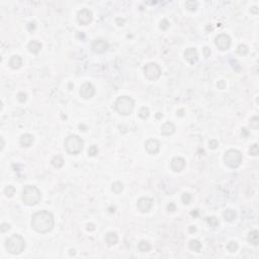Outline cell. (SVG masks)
Masks as SVG:
<instances>
[{"mask_svg": "<svg viewBox=\"0 0 259 259\" xmlns=\"http://www.w3.org/2000/svg\"><path fill=\"white\" fill-rule=\"evenodd\" d=\"M55 225L53 215L48 211H37L31 217V227L37 233L46 234L52 231Z\"/></svg>", "mask_w": 259, "mask_h": 259, "instance_id": "cell-1", "label": "cell"}, {"mask_svg": "<svg viewBox=\"0 0 259 259\" xmlns=\"http://www.w3.org/2000/svg\"><path fill=\"white\" fill-rule=\"evenodd\" d=\"M5 248L10 254H20L26 248V241L18 234H13L5 241Z\"/></svg>", "mask_w": 259, "mask_h": 259, "instance_id": "cell-2", "label": "cell"}, {"mask_svg": "<svg viewBox=\"0 0 259 259\" xmlns=\"http://www.w3.org/2000/svg\"><path fill=\"white\" fill-rule=\"evenodd\" d=\"M21 198H23V203L27 206H36L37 204L40 203L41 198H42V193L37 186L27 185L24 186Z\"/></svg>", "mask_w": 259, "mask_h": 259, "instance_id": "cell-3", "label": "cell"}, {"mask_svg": "<svg viewBox=\"0 0 259 259\" xmlns=\"http://www.w3.org/2000/svg\"><path fill=\"white\" fill-rule=\"evenodd\" d=\"M84 142L77 135H70L66 138L64 142L65 149L70 155H78L83 149Z\"/></svg>", "mask_w": 259, "mask_h": 259, "instance_id": "cell-4", "label": "cell"}, {"mask_svg": "<svg viewBox=\"0 0 259 259\" xmlns=\"http://www.w3.org/2000/svg\"><path fill=\"white\" fill-rule=\"evenodd\" d=\"M135 102L133 98L130 96H119L118 99L115 100V107L119 115H129L132 113L133 109H134Z\"/></svg>", "mask_w": 259, "mask_h": 259, "instance_id": "cell-5", "label": "cell"}, {"mask_svg": "<svg viewBox=\"0 0 259 259\" xmlns=\"http://www.w3.org/2000/svg\"><path fill=\"white\" fill-rule=\"evenodd\" d=\"M226 165L231 168H237L242 162V154L237 149H230L224 155Z\"/></svg>", "mask_w": 259, "mask_h": 259, "instance_id": "cell-6", "label": "cell"}, {"mask_svg": "<svg viewBox=\"0 0 259 259\" xmlns=\"http://www.w3.org/2000/svg\"><path fill=\"white\" fill-rule=\"evenodd\" d=\"M144 74L149 80H157L161 76V69L156 63H149L144 67Z\"/></svg>", "mask_w": 259, "mask_h": 259, "instance_id": "cell-7", "label": "cell"}, {"mask_svg": "<svg viewBox=\"0 0 259 259\" xmlns=\"http://www.w3.org/2000/svg\"><path fill=\"white\" fill-rule=\"evenodd\" d=\"M215 44L220 50L225 51V50H228L231 47V37L226 34H221L216 37Z\"/></svg>", "mask_w": 259, "mask_h": 259, "instance_id": "cell-8", "label": "cell"}, {"mask_svg": "<svg viewBox=\"0 0 259 259\" xmlns=\"http://www.w3.org/2000/svg\"><path fill=\"white\" fill-rule=\"evenodd\" d=\"M77 20L82 26H87L92 21V12L87 8L81 9L77 13Z\"/></svg>", "mask_w": 259, "mask_h": 259, "instance_id": "cell-9", "label": "cell"}, {"mask_svg": "<svg viewBox=\"0 0 259 259\" xmlns=\"http://www.w3.org/2000/svg\"><path fill=\"white\" fill-rule=\"evenodd\" d=\"M109 48L108 43L106 42L105 40L103 39H97L92 43L91 45V49L92 51L96 54H102L104 52H106Z\"/></svg>", "mask_w": 259, "mask_h": 259, "instance_id": "cell-10", "label": "cell"}, {"mask_svg": "<svg viewBox=\"0 0 259 259\" xmlns=\"http://www.w3.org/2000/svg\"><path fill=\"white\" fill-rule=\"evenodd\" d=\"M95 94V87L89 82H85L80 87V95L84 99H89Z\"/></svg>", "mask_w": 259, "mask_h": 259, "instance_id": "cell-11", "label": "cell"}, {"mask_svg": "<svg viewBox=\"0 0 259 259\" xmlns=\"http://www.w3.org/2000/svg\"><path fill=\"white\" fill-rule=\"evenodd\" d=\"M153 206V200L150 197H141L137 203V208L141 213H148Z\"/></svg>", "mask_w": 259, "mask_h": 259, "instance_id": "cell-12", "label": "cell"}, {"mask_svg": "<svg viewBox=\"0 0 259 259\" xmlns=\"http://www.w3.org/2000/svg\"><path fill=\"white\" fill-rule=\"evenodd\" d=\"M145 149L151 155H156L160 150V143L156 139H149L145 143Z\"/></svg>", "mask_w": 259, "mask_h": 259, "instance_id": "cell-13", "label": "cell"}, {"mask_svg": "<svg viewBox=\"0 0 259 259\" xmlns=\"http://www.w3.org/2000/svg\"><path fill=\"white\" fill-rule=\"evenodd\" d=\"M171 169L174 172H180L185 166V160L181 157H174L171 160Z\"/></svg>", "mask_w": 259, "mask_h": 259, "instance_id": "cell-14", "label": "cell"}, {"mask_svg": "<svg viewBox=\"0 0 259 259\" xmlns=\"http://www.w3.org/2000/svg\"><path fill=\"white\" fill-rule=\"evenodd\" d=\"M184 58L187 62H189L190 64L193 65L194 63L197 62L198 60V55L195 48H188L185 50L184 52Z\"/></svg>", "mask_w": 259, "mask_h": 259, "instance_id": "cell-15", "label": "cell"}, {"mask_svg": "<svg viewBox=\"0 0 259 259\" xmlns=\"http://www.w3.org/2000/svg\"><path fill=\"white\" fill-rule=\"evenodd\" d=\"M175 130H176L175 126L173 125L172 122H166L165 124L162 126V128H161V134L163 136H170V135L174 134Z\"/></svg>", "mask_w": 259, "mask_h": 259, "instance_id": "cell-16", "label": "cell"}, {"mask_svg": "<svg viewBox=\"0 0 259 259\" xmlns=\"http://www.w3.org/2000/svg\"><path fill=\"white\" fill-rule=\"evenodd\" d=\"M34 136L30 134H23L20 139V143L23 147H30L34 143Z\"/></svg>", "mask_w": 259, "mask_h": 259, "instance_id": "cell-17", "label": "cell"}, {"mask_svg": "<svg viewBox=\"0 0 259 259\" xmlns=\"http://www.w3.org/2000/svg\"><path fill=\"white\" fill-rule=\"evenodd\" d=\"M21 65H23V59L17 55L12 56L10 60H9V66L12 69H20Z\"/></svg>", "mask_w": 259, "mask_h": 259, "instance_id": "cell-18", "label": "cell"}, {"mask_svg": "<svg viewBox=\"0 0 259 259\" xmlns=\"http://www.w3.org/2000/svg\"><path fill=\"white\" fill-rule=\"evenodd\" d=\"M247 240H248V242L250 243L251 245L257 246L258 243H259V232L257 231V230L251 231L250 233L248 234Z\"/></svg>", "mask_w": 259, "mask_h": 259, "instance_id": "cell-19", "label": "cell"}, {"mask_svg": "<svg viewBox=\"0 0 259 259\" xmlns=\"http://www.w3.org/2000/svg\"><path fill=\"white\" fill-rule=\"evenodd\" d=\"M41 49H42V44L40 42H37V41H31V42H30V44H28V51L34 54V55L39 54Z\"/></svg>", "mask_w": 259, "mask_h": 259, "instance_id": "cell-20", "label": "cell"}, {"mask_svg": "<svg viewBox=\"0 0 259 259\" xmlns=\"http://www.w3.org/2000/svg\"><path fill=\"white\" fill-rule=\"evenodd\" d=\"M118 235H116L115 232H109L107 233V235L105 236V242L108 246H113L118 243Z\"/></svg>", "mask_w": 259, "mask_h": 259, "instance_id": "cell-21", "label": "cell"}, {"mask_svg": "<svg viewBox=\"0 0 259 259\" xmlns=\"http://www.w3.org/2000/svg\"><path fill=\"white\" fill-rule=\"evenodd\" d=\"M223 216H224V219H225L226 221H228V222H232V221H234L236 219L237 214H236L235 211L231 210V208H227V210L224 211Z\"/></svg>", "mask_w": 259, "mask_h": 259, "instance_id": "cell-22", "label": "cell"}, {"mask_svg": "<svg viewBox=\"0 0 259 259\" xmlns=\"http://www.w3.org/2000/svg\"><path fill=\"white\" fill-rule=\"evenodd\" d=\"M138 250L140 252H149L151 250V244L148 241L142 240L138 244Z\"/></svg>", "mask_w": 259, "mask_h": 259, "instance_id": "cell-23", "label": "cell"}, {"mask_svg": "<svg viewBox=\"0 0 259 259\" xmlns=\"http://www.w3.org/2000/svg\"><path fill=\"white\" fill-rule=\"evenodd\" d=\"M189 249L195 252H200L201 249V243L198 241V240L192 239L190 240V242H189Z\"/></svg>", "mask_w": 259, "mask_h": 259, "instance_id": "cell-24", "label": "cell"}, {"mask_svg": "<svg viewBox=\"0 0 259 259\" xmlns=\"http://www.w3.org/2000/svg\"><path fill=\"white\" fill-rule=\"evenodd\" d=\"M51 163L55 168H61L64 165V160H63V158L61 156H55L51 160Z\"/></svg>", "mask_w": 259, "mask_h": 259, "instance_id": "cell-25", "label": "cell"}, {"mask_svg": "<svg viewBox=\"0 0 259 259\" xmlns=\"http://www.w3.org/2000/svg\"><path fill=\"white\" fill-rule=\"evenodd\" d=\"M206 222L211 229H216L219 226V220L216 217H208L206 218Z\"/></svg>", "mask_w": 259, "mask_h": 259, "instance_id": "cell-26", "label": "cell"}, {"mask_svg": "<svg viewBox=\"0 0 259 259\" xmlns=\"http://www.w3.org/2000/svg\"><path fill=\"white\" fill-rule=\"evenodd\" d=\"M112 189L113 192H115V193H121V192L122 191V189H124V184L119 181H115V182L112 183Z\"/></svg>", "mask_w": 259, "mask_h": 259, "instance_id": "cell-27", "label": "cell"}, {"mask_svg": "<svg viewBox=\"0 0 259 259\" xmlns=\"http://www.w3.org/2000/svg\"><path fill=\"white\" fill-rule=\"evenodd\" d=\"M185 6L189 11H195L197 9L198 3L197 1H194V0H189V1H186Z\"/></svg>", "mask_w": 259, "mask_h": 259, "instance_id": "cell-28", "label": "cell"}, {"mask_svg": "<svg viewBox=\"0 0 259 259\" xmlns=\"http://www.w3.org/2000/svg\"><path fill=\"white\" fill-rule=\"evenodd\" d=\"M149 115H150V110L146 106H143L140 109V112H139V116L143 119H147L148 118H149Z\"/></svg>", "mask_w": 259, "mask_h": 259, "instance_id": "cell-29", "label": "cell"}, {"mask_svg": "<svg viewBox=\"0 0 259 259\" xmlns=\"http://www.w3.org/2000/svg\"><path fill=\"white\" fill-rule=\"evenodd\" d=\"M4 194H5L7 197H13V195L15 194V188H14V186H12V185L6 186L5 189H4Z\"/></svg>", "mask_w": 259, "mask_h": 259, "instance_id": "cell-30", "label": "cell"}, {"mask_svg": "<svg viewBox=\"0 0 259 259\" xmlns=\"http://www.w3.org/2000/svg\"><path fill=\"white\" fill-rule=\"evenodd\" d=\"M227 249H228V251H230L231 253H234V252H236L238 250V244H237V242L235 241H230L228 243V245H227Z\"/></svg>", "mask_w": 259, "mask_h": 259, "instance_id": "cell-31", "label": "cell"}, {"mask_svg": "<svg viewBox=\"0 0 259 259\" xmlns=\"http://www.w3.org/2000/svg\"><path fill=\"white\" fill-rule=\"evenodd\" d=\"M248 51H249V50H248V47L246 46V45H239L238 49H237V52H238L240 55H242V56L247 55Z\"/></svg>", "mask_w": 259, "mask_h": 259, "instance_id": "cell-32", "label": "cell"}, {"mask_svg": "<svg viewBox=\"0 0 259 259\" xmlns=\"http://www.w3.org/2000/svg\"><path fill=\"white\" fill-rule=\"evenodd\" d=\"M191 198H192L191 194H189V193H187V192H185V193L182 194L181 200H182V203L184 204H188L191 201Z\"/></svg>", "mask_w": 259, "mask_h": 259, "instance_id": "cell-33", "label": "cell"}, {"mask_svg": "<svg viewBox=\"0 0 259 259\" xmlns=\"http://www.w3.org/2000/svg\"><path fill=\"white\" fill-rule=\"evenodd\" d=\"M97 153H98V148H97V146L92 145V146L89 147V149H88V155L93 157V156H95Z\"/></svg>", "mask_w": 259, "mask_h": 259, "instance_id": "cell-34", "label": "cell"}, {"mask_svg": "<svg viewBox=\"0 0 259 259\" xmlns=\"http://www.w3.org/2000/svg\"><path fill=\"white\" fill-rule=\"evenodd\" d=\"M249 153H250V155H252V156H257L259 154V147H258V145L254 144L253 146H251Z\"/></svg>", "mask_w": 259, "mask_h": 259, "instance_id": "cell-35", "label": "cell"}, {"mask_svg": "<svg viewBox=\"0 0 259 259\" xmlns=\"http://www.w3.org/2000/svg\"><path fill=\"white\" fill-rule=\"evenodd\" d=\"M169 27H170V23H169V21L167 20H161V23H160V28H161L162 30H168Z\"/></svg>", "mask_w": 259, "mask_h": 259, "instance_id": "cell-36", "label": "cell"}, {"mask_svg": "<svg viewBox=\"0 0 259 259\" xmlns=\"http://www.w3.org/2000/svg\"><path fill=\"white\" fill-rule=\"evenodd\" d=\"M250 125H251V127L253 129H257L258 128V126H259V119L257 118V116H253V118L251 119Z\"/></svg>", "mask_w": 259, "mask_h": 259, "instance_id": "cell-37", "label": "cell"}, {"mask_svg": "<svg viewBox=\"0 0 259 259\" xmlns=\"http://www.w3.org/2000/svg\"><path fill=\"white\" fill-rule=\"evenodd\" d=\"M17 99H18V101H20V102H26L27 101V93H24V92H20L17 94Z\"/></svg>", "mask_w": 259, "mask_h": 259, "instance_id": "cell-38", "label": "cell"}, {"mask_svg": "<svg viewBox=\"0 0 259 259\" xmlns=\"http://www.w3.org/2000/svg\"><path fill=\"white\" fill-rule=\"evenodd\" d=\"M0 230H1L2 233H5V232H8L10 230V225L7 223H2L1 224V227H0Z\"/></svg>", "mask_w": 259, "mask_h": 259, "instance_id": "cell-39", "label": "cell"}, {"mask_svg": "<svg viewBox=\"0 0 259 259\" xmlns=\"http://www.w3.org/2000/svg\"><path fill=\"white\" fill-rule=\"evenodd\" d=\"M208 145H210L211 149L215 150V149H217L218 146H219V143H218L217 140H211L210 142H208Z\"/></svg>", "mask_w": 259, "mask_h": 259, "instance_id": "cell-40", "label": "cell"}, {"mask_svg": "<svg viewBox=\"0 0 259 259\" xmlns=\"http://www.w3.org/2000/svg\"><path fill=\"white\" fill-rule=\"evenodd\" d=\"M167 211H169V213H174V211H176V206L174 203H170L168 204V206H167Z\"/></svg>", "mask_w": 259, "mask_h": 259, "instance_id": "cell-41", "label": "cell"}, {"mask_svg": "<svg viewBox=\"0 0 259 259\" xmlns=\"http://www.w3.org/2000/svg\"><path fill=\"white\" fill-rule=\"evenodd\" d=\"M211 49L208 48V47H204V57H206V58H208V57H211Z\"/></svg>", "mask_w": 259, "mask_h": 259, "instance_id": "cell-42", "label": "cell"}, {"mask_svg": "<svg viewBox=\"0 0 259 259\" xmlns=\"http://www.w3.org/2000/svg\"><path fill=\"white\" fill-rule=\"evenodd\" d=\"M27 30L28 31H34L36 30V23H30L27 24Z\"/></svg>", "mask_w": 259, "mask_h": 259, "instance_id": "cell-43", "label": "cell"}, {"mask_svg": "<svg viewBox=\"0 0 259 259\" xmlns=\"http://www.w3.org/2000/svg\"><path fill=\"white\" fill-rule=\"evenodd\" d=\"M86 229L88 231H94V230H95V225H94V224H87Z\"/></svg>", "mask_w": 259, "mask_h": 259, "instance_id": "cell-44", "label": "cell"}, {"mask_svg": "<svg viewBox=\"0 0 259 259\" xmlns=\"http://www.w3.org/2000/svg\"><path fill=\"white\" fill-rule=\"evenodd\" d=\"M225 85H226L225 82H224L223 80L218 82V87H219V89H224V88H225Z\"/></svg>", "mask_w": 259, "mask_h": 259, "instance_id": "cell-45", "label": "cell"}, {"mask_svg": "<svg viewBox=\"0 0 259 259\" xmlns=\"http://www.w3.org/2000/svg\"><path fill=\"white\" fill-rule=\"evenodd\" d=\"M191 216H193V217L198 216V211H197V210H193V211H191Z\"/></svg>", "mask_w": 259, "mask_h": 259, "instance_id": "cell-46", "label": "cell"}, {"mask_svg": "<svg viewBox=\"0 0 259 259\" xmlns=\"http://www.w3.org/2000/svg\"><path fill=\"white\" fill-rule=\"evenodd\" d=\"M163 118V113H161V112H157L156 113V119H162Z\"/></svg>", "mask_w": 259, "mask_h": 259, "instance_id": "cell-47", "label": "cell"}, {"mask_svg": "<svg viewBox=\"0 0 259 259\" xmlns=\"http://www.w3.org/2000/svg\"><path fill=\"white\" fill-rule=\"evenodd\" d=\"M69 254H70V256H74V255L76 254V251H75L74 249H71V250H70V253H69Z\"/></svg>", "mask_w": 259, "mask_h": 259, "instance_id": "cell-48", "label": "cell"}, {"mask_svg": "<svg viewBox=\"0 0 259 259\" xmlns=\"http://www.w3.org/2000/svg\"><path fill=\"white\" fill-rule=\"evenodd\" d=\"M197 231V228H195V227H193V226H191L190 228H189V232H195Z\"/></svg>", "mask_w": 259, "mask_h": 259, "instance_id": "cell-49", "label": "cell"}, {"mask_svg": "<svg viewBox=\"0 0 259 259\" xmlns=\"http://www.w3.org/2000/svg\"><path fill=\"white\" fill-rule=\"evenodd\" d=\"M108 211H109V213H115V207H113V208L110 207V208H108Z\"/></svg>", "mask_w": 259, "mask_h": 259, "instance_id": "cell-50", "label": "cell"}, {"mask_svg": "<svg viewBox=\"0 0 259 259\" xmlns=\"http://www.w3.org/2000/svg\"><path fill=\"white\" fill-rule=\"evenodd\" d=\"M177 115H179V116H183V109H181V110H179V112H177Z\"/></svg>", "mask_w": 259, "mask_h": 259, "instance_id": "cell-51", "label": "cell"}, {"mask_svg": "<svg viewBox=\"0 0 259 259\" xmlns=\"http://www.w3.org/2000/svg\"><path fill=\"white\" fill-rule=\"evenodd\" d=\"M1 143H2V146H1V150L4 148V140H3V138L1 137Z\"/></svg>", "mask_w": 259, "mask_h": 259, "instance_id": "cell-52", "label": "cell"}, {"mask_svg": "<svg viewBox=\"0 0 259 259\" xmlns=\"http://www.w3.org/2000/svg\"><path fill=\"white\" fill-rule=\"evenodd\" d=\"M207 30H213V27H210V26H208V27H207Z\"/></svg>", "mask_w": 259, "mask_h": 259, "instance_id": "cell-53", "label": "cell"}]
</instances>
